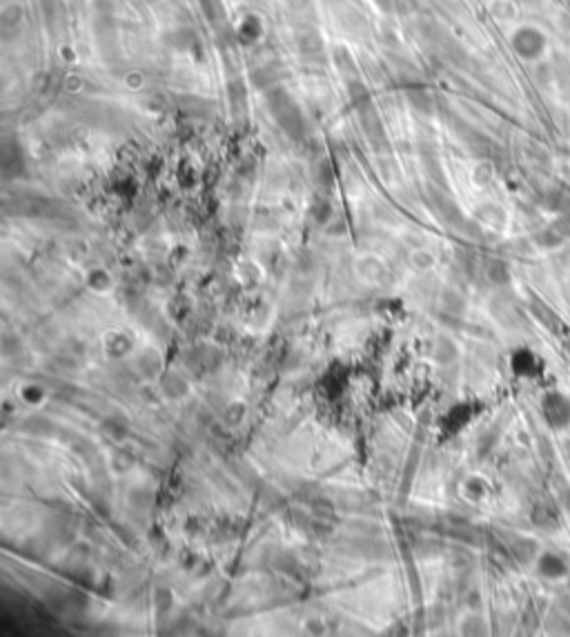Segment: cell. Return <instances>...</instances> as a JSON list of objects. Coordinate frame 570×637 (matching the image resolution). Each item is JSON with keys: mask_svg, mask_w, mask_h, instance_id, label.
Instances as JSON below:
<instances>
[{"mask_svg": "<svg viewBox=\"0 0 570 637\" xmlns=\"http://www.w3.org/2000/svg\"><path fill=\"white\" fill-rule=\"evenodd\" d=\"M510 45H513L515 54L522 61L535 63L542 61L548 52V36L544 34V29H539L537 25H522L517 27L513 36H510Z\"/></svg>", "mask_w": 570, "mask_h": 637, "instance_id": "6da1fadb", "label": "cell"}, {"mask_svg": "<svg viewBox=\"0 0 570 637\" xmlns=\"http://www.w3.org/2000/svg\"><path fill=\"white\" fill-rule=\"evenodd\" d=\"M542 417L546 426L555 432H564L570 428V397L562 390H548L542 397Z\"/></svg>", "mask_w": 570, "mask_h": 637, "instance_id": "7a4b0ae2", "label": "cell"}, {"mask_svg": "<svg viewBox=\"0 0 570 637\" xmlns=\"http://www.w3.org/2000/svg\"><path fill=\"white\" fill-rule=\"evenodd\" d=\"M535 569L548 582H562L570 575V562L557 551H542L535 560Z\"/></svg>", "mask_w": 570, "mask_h": 637, "instance_id": "3957f363", "label": "cell"}, {"mask_svg": "<svg viewBox=\"0 0 570 637\" xmlns=\"http://www.w3.org/2000/svg\"><path fill=\"white\" fill-rule=\"evenodd\" d=\"M510 553L515 555L517 562L522 564H535V560L542 553L539 549V544L533 540V537H524V535H515L513 540H510Z\"/></svg>", "mask_w": 570, "mask_h": 637, "instance_id": "277c9868", "label": "cell"}, {"mask_svg": "<svg viewBox=\"0 0 570 637\" xmlns=\"http://www.w3.org/2000/svg\"><path fill=\"white\" fill-rule=\"evenodd\" d=\"M161 368H163V363H161V354H158L156 350H152V348H145V350L138 354V359H136V370H138V374L143 377V379H158L161 377Z\"/></svg>", "mask_w": 570, "mask_h": 637, "instance_id": "5b68a950", "label": "cell"}, {"mask_svg": "<svg viewBox=\"0 0 570 637\" xmlns=\"http://www.w3.org/2000/svg\"><path fill=\"white\" fill-rule=\"evenodd\" d=\"M161 392L165 397H169V399H183V397H187V392H189V383L181 374H174V372L165 374L161 379Z\"/></svg>", "mask_w": 570, "mask_h": 637, "instance_id": "8992f818", "label": "cell"}, {"mask_svg": "<svg viewBox=\"0 0 570 637\" xmlns=\"http://www.w3.org/2000/svg\"><path fill=\"white\" fill-rule=\"evenodd\" d=\"M533 522H535V526H539V529H546V531L557 529V526H559V513L555 508V504H550V502L537 504V508L533 513Z\"/></svg>", "mask_w": 570, "mask_h": 637, "instance_id": "52a82bcc", "label": "cell"}, {"mask_svg": "<svg viewBox=\"0 0 570 637\" xmlns=\"http://www.w3.org/2000/svg\"><path fill=\"white\" fill-rule=\"evenodd\" d=\"M459 356V348L455 345L453 339H448V336H439L437 343H435V350H433V359L441 365H448L457 361Z\"/></svg>", "mask_w": 570, "mask_h": 637, "instance_id": "ba28073f", "label": "cell"}, {"mask_svg": "<svg viewBox=\"0 0 570 637\" xmlns=\"http://www.w3.org/2000/svg\"><path fill=\"white\" fill-rule=\"evenodd\" d=\"M127 428H129V424H127V419L123 415H109L107 419L103 421V432L109 437V439H114V441H123L125 437H127Z\"/></svg>", "mask_w": 570, "mask_h": 637, "instance_id": "9c48e42d", "label": "cell"}, {"mask_svg": "<svg viewBox=\"0 0 570 637\" xmlns=\"http://www.w3.org/2000/svg\"><path fill=\"white\" fill-rule=\"evenodd\" d=\"M441 307L450 316H462L466 310V298L457 290H444L441 292Z\"/></svg>", "mask_w": 570, "mask_h": 637, "instance_id": "30bf717a", "label": "cell"}, {"mask_svg": "<svg viewBox=\"0 0 570 637\" xmlns=\"http://www.w3.org/2000/svg\"><path fill=\"white\" fill-rule=\"evenodd\" d=\"M459 629H462L464 635H484V633H488V622L482 613L473 611L464 617L462 624H459Z\"/></svg>", "mask_w": 570, "mask_h": 637, "instance_id": "8fae6325", "label": "cell"}, {"mask_svg": "<svg viewBox=\"0 0 570 637\" xmlns=\"http://www.w3.org/2000/svg\"><path fill=\"white\" fill-rule=\"evenodd\" d=\"M105 350L112 356H123L129 350V339L123 332H109L105 336Z\"/></svg>", "mask_w": 570, "mask_h": 637, "instance_id": "7c38bea8", "label": "cell"}, {"mask_svg": "<svg viewBox=\"0 0 570 637\" xmlns=\"http://www.w3.org/2000/svg\"><path fill=\"white\" fill-rule=\"evenodd\" d=\"M464 493H466L468 500L482 502L484 497H486V493H488V486H486V482L482 479V477H468L466 484H464Z\"/></svg>", "mask_w": 570, "mask_h": 637, "instance_id": "4fadbf2b", "label": "cell"}, {"mask_svg": "<svg viewBox=\"0 0 570 637\" xmlns=\"http://www.w3.org/2000/svg\"><path fill=\"white\" fill-rule=\"evenodd\" d=\"M25 430L34 432V435H47V432L54 430V421H49L47 417H41V415L29 417V419L25 421Z\"/></svg>", "mask_w": 570, "mask_h": 637, "instance_id": "5bb4252c", "label": "cell"}, {"mask_svg": "<svg viewBox=\"0 0 570 637\" xmlns=\"http://www.w3.org/2000/svg\"><path fill=\"white\" fill-rule=\"evenodd\" d=\"M488 278L493 281L495 285H504L510 281V274H508V267L502 263V261H493L488 265Z\"/></svg>", "mask_w": 570, "mask_h": 637, "instance_id": "9a60e30c", "label": "cell"}, {"mask_svg": "<svg viewBox=\"0 0 570 637\" xmlns=\"http://www.w3.org/2000/svg\"><path fill=\"white\" fill-rule=\"evenodd\" d=\"M154 606L158 613H169L174 609V593L167 589H158L154 593Z\"/></svg>", "mask_w": 570, "mask_h": 637, "instance_id": "2e32d148", "label": "cell"}, {"mask_svg": "<svg viewBox=\"0 0 570 637\" xmlns=\"http://www.w3.org/2000/svg\"><path fill=\"white\" fill-rule=\"evenodd\" d=\"M21 397H23V399H25L27 403H41L43 397H45V392H43L41 386L29 383V386H25L23 390H21Z\"/></svg>", "mask_w": 570, "mask_h": 637, "instance_id": "e0dca14e", "label": "cell"}, {"mask_svg": "<svg viewBox=\"0 0 570 637\" xmlns=\"http://www.w3.org/2000/svg\"><path fill=\"white\" fill-rule=\"evenodd\" d=\"M129 502H132L134 506H138V508H143V506H149L154 502V493L152 491H143V488H134L132 491V495H129Z\"/></svg>", "mask_w": 570, "mask_h": 637, "instance_id": "ac0fdd59", "label": "cell"}, {"mask_svg": "<svg viewBox=\"0 0 570 637\" xmlns=\"http://www.w3.org/2000/svg\"><path fill=\"white\" fill-rule=\"evenodd\" d=\"M21 350V339L14 334V332H5L3 334V354L5 356H12L14 352Z\"/></svg>", "mask_w": 570, "mask_h": 637, "instance_id": "d6986e66", "label": "cell"}, {"mask_svg": "<svg viewBox=\"0 0 570 637\" xmlns=\"http://www.w3.org/2000/svg\"><path fill=\"white\" fill-rule=\"evenodd\" d=\"M361 272L365 274V276H370V278H381V274H383V267L379 265V261H374V258H368V261H361Z\"/></svg>", "mask_w": 570, "mask_h": 637, "instance_id": "ffe728a7", "label": "cell"}, {"mask_svg": "<svg viewBox=\"0 0 570 637\" xmlns=\"http://www.w3.org/2000/svg\"><path fill=\"white\" fill-rule=\"evenodd\" d=\"M89 287L92 290H96V292H105L107 287H109V276L105 274V272H94L92 276H89Z\"/></svg>", "mask_w": 570, "mask_h": 637, "instance_id": "44dd1931", "label": "cell"}, {"mask_svg": "<svg viewBox=\"0 0 570 637\" xmlns=\"http://www.w3.org/2000/svg\"><path fill=\"white\" fill-rule=\"evenodd\" d=\"M132 464H134L132 455H125L123 450L114 453V459H112V468H116V470H127V468H132Z\"/></svg>", "mask_w": 570, "mask_h": 637, "instance_id": "7402d4cb", "label": "cell"}, {"mask_svg": "<svg viewBox=\"0 0 570 637\" xmlns=\"http://www.w3.org/2000/svg\"><path fill=\"white\" fill-rule=\"evenodd\" d=\"M243 412H245V408L241 406V403H232L227 408V415H225V419L229 421V424H238L243 419Z\"/></svg>", "mask_w": 570, "mask_h": 637, "instance_id": "603a6c76", "label": "cell"}, {"mask_svg": "<svg viewBox=\"0 0 570 637\" xmlns=\"http://www.w3.org/2000/svg\"><path fill=\"white\" fill-rule=\"evenodd\" d=\"M412 265L417 267V270H426V267L433 265V256H430L428 252H415L412 254Z\"/></svg>", "mask_w": 570, "mask_h": 637, "instance_id": "cb8c5ba5", "label": "cell"}]
</instances>
